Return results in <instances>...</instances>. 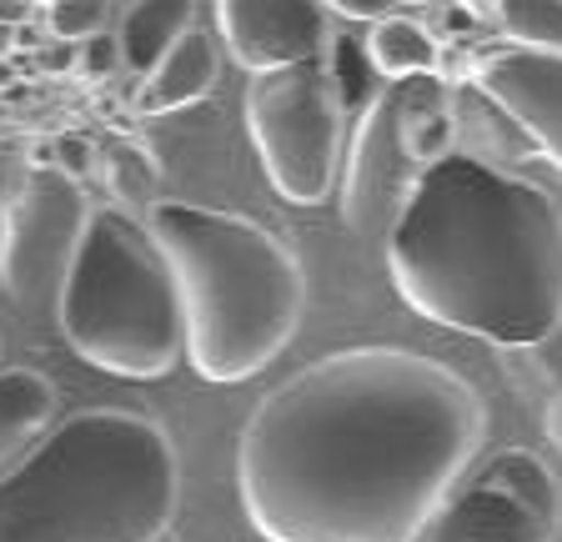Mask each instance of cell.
<instances>
[{
  "label": "cell",
  "instance_id": "23",
  "mask_svg": "<svg viewBox=\"0 0 562 542\" xmlns=\"http://www.w3.org/2000/svg\"><path fill=\"white\" fill-rule=\"evenodd\" d=\"M548 437H552V448L562 452V392L548 402Z\"/></svg>",
  "mask_w": 562,
  "mask_h": 542
},
{
  "label": "cell",
  "instance_id": "12",
  "mask_svg": "<svg viewBox=\"0 0 562 542\" xmlns=\"http://www.w3.org/2000/svg\"><path fill=\"white\" fill-rule=\"evenodd\" d=\"M216 71H222V60H216L211 36L206 31H187V36L161 56V66H156L151 76H140L136 111L140 116H166V111L196 106L201 95H211Z\"/></svg>",
  "mask_w": 562,
  "mask_h": 542
},
{
  "label": "cell",
  "instance_id": "18",
  "mask_svg": "<svg viewBox=\"0 0 562 542\" xmlns=\"http://www.w3.org/2000/svg\"><path fill=\"white\" fill-rule=\"evenodd\" d=\"M331 81H337V95H341V111L347 116H362L367 106L376 101V66L372 56H367V46L357 36H337L331 41Z\"/></svg>",
  "mask_w": 562,
  "mask_h": 542
},
{
  "label": "cell",
  "instance_id": "9",
  "mask_svg": "<svg viewBox=\"0 0 562 542\" xmlns=\"http://www.w3.org/2000/svg\"><path fill=\"white\" fill-rule=\"evenodd\" d=\"M357 136H351L347 156V191H341V216L357 236H386V226L397 222L402 201H407L417 166L407 161L402 146V95L397 81L382 86L376 101L357 116Z\"/></svg>",
  "mask_w": 562,
  "mask_h": 542
},
{
  "label": "cell",
  "instance_id": "19",
  "mask_svg": "<svg viewBox=\"0 0 562 542\" xmlns=\"http://www.w3.org/2000/svg\"><path fill=\"white\" fill-rule=\"evenodd\" d=\"M46 25H50V36H56V41H70V46H81V41L101 36V25H105V0H50Z\"/></svg>",
  "mask_w": 562,
  "mask_h": 542
},
{
  "label": "cell",
  "instance_id": "21",
  "mask_svg": "<svg viewBox=\"0 0 562 542\" xmlns=\"http://www.w3.org/2000/svg\"><path fill=\"white\" fill-rule=\"evenodd\" d=\"M322 5L337 11V15H347V21H367V25H376L382 15L397 11V0H322Z\"/></svg>",
  "mask_w": 562,
  "mask_h": 542
},
{
  "label": "cell",
  "instance_id": "22",
  "mask_svg": "<svg viewBox=\"0 0 562 542\" xmlns=\"http://www.w3.org/2000/svg\"><path fill=\"white\" fill-rule=\"evenodd\" d=\"M50 151H56V166L66 171V177L81 181L86 171H91V146L76 142V136H56V146H50Z\"/></svg>",
  "mask_w": 562,
  "mask_h": 542
},
{
  "label": "cell",
  "instance_id": "16",
  "mask_svg": "<svg viewBox=\"0 0 562 542\" xmlns=\"http://www.w3.org/2000/svg\"><path fill=\"white\" fill-rule=\"evenodd\" d=\"M105 187L116 191V206L121 212H151L156 201V187H161V166H156V156L146 151V146L136 142H121L105 151Z\"/></svg>",
  "mask_w": 562,
  "mask_h": 542
},
{
  "label": "cell",
  "instance_id": "4",
  "mask_svg": "<svg viewBox=\"0 0 562 542\" xmlns=\"http://www.w3.org/2000/svg\"><path fill=\"white\" fill-rule=\"evenodd\" d=\"M146 226L181 292L187 362L222 387L267 372L296 337L306 302L292 251L267 226L191 201H156Z\"/></svg>",
  "mask_w": 562,
  "mask_h": 542
},
{
  "label": "cell",
  "instance_id": "2",
  "mask_svg": "<svg viewBox=\"0 0 562 542\" xmlns=\"http://www.w3.org/2000/svg\"><path fill=\"white\" fill-rule=\"evenodd\" d=\"M382 241L392 286L437 327L492 347L562 327V212L538 181L452 151L417 171Z\"/></svg>",
  "mask_w": 562,
  "mask_h": 542
},
{
  "label": "cell",
  "instance_id": "3",
  "mask_svg": "<svg viewBox=\"0 0 562 542\" xmlns=\"http://www.w3.org/2000/svg\"><path fill=\"white\" fill-rule=\"evenodd\" d=\"M176 448L161 422L91 407L0 477V542H156L176 512Z\"/></svg>",
  "mask_w": 562,
  "mask_h": 542
},
{
  "label": "cell",
  "instance_id": "24",
  "mask_svg": "<svg viewBox=\"0 0 562 542\" xmlns=\"http://www.w3.org/2000/svg\"><path fill=\"white\" fill-rule=\"evenodd\" d=\"M15 46H21V25H5V21H0V60L11 56Z\"/></svg>",
  "mask_w": 562,
  "mask_h": 542
},
{
  "label": "cell",
  "instance_id": "15",
  "mask_svg": "<svg viewBox=\"0 0 562 542\" xmlns=\"http://www.w3.org/2000/svg\"><path fill=\"white\" fill-rule=\"evenodd\" d=\"M367 56H372L376 76L407 81V76H432L442 50H437V41L412 15H382L372 25V36H367Z\"/></svg>",
  "mask_w": 562,
  "mask_h": 542
},
{
  "label": "cell",
  "instance_id": "25",
  "mask_svg": "<svg viewBox=\"0 0 562 542\" xmlns=\"http://www.w3.org/2000/svg\"><path fill=\"white\" fill-rule=\"evenodd\" d=\"M0 86H11V66L5 60H0Z\"/></svg>",
  "mask_w": 562,
  "mask_h": 542
},
{
  "label": "cell",
  "instance_id": "20",
  "mask_svg": "<svg viewBox=\"0 0 562 542\" xmlns=\"http://www.w3.org/2000/svg\"><path fill=\"white\" fill-rule=\"evenodd\" d=\"M116 66H121V46L111 36H91L76 46V76H86V81H105Z\"/></svg>",
  "mask_w": 562,
  "mask_h": 542
},
{
  "label": "cell",
  "instance_id": "5",
  "mask_svg": "<svg viewBox=\"0 0 562 542\" xmlns=\"http://www.w3.org/2000/svg\"><path fill=\"white\" fill-rule=\"evenodd\" d=\"M70 352L126 382L166 377L187 352L171 261L151 226L121 206H95L56 292Z\"/></svg>",
  "mask_w": 562,
  "mask_h": 542
},
{
  "label": "cell",
  "instance_id": "1",
  "mask_svg": "<svg viewBox=\"0 0 562 542\" xmlns=\"http://www.w3.org/2000/svg\"><path fill=\"white\" fill-rule=\"evenodd\" d=\"M472 382L407 347H351L271 387L236 493L267 542H422L482 448Z\"/></svg>",
  "mask_w": 562,
  "mask_h": 542
},
{
  "label": "cell",
  "instance_id": "13",
  "mask_svg": "<svg viewBox=\"0 0 562 542\" xmlns=\"http://www.w3.org/2000/svg\"><path fill=\"white\" fill-rule=\"evenodd\" d=\"M56 413V387L35 366H0V477L41 442Z\"/></svg>",
  "mask_w": 562,
  "mask_h": 542
},
{
  "label": "cell",
  "instance_id": "14",
  "mask_svg": "<svg viewBox=\"0 0 562 542\" xmlns=\"http://www.w3.org/2000/svg\"><path fill=\"white\" fill-rule=\"evenodd\" d=\"M191 11H196V0H136L121 15V31H116L121 66L136 76H151L166 50L191 31Z\"/></svg>",
  "mask_w": 562,
  "mask_h": 542
},
{
  "label": "cell",
  "instance_id": "7",
  "mask_svg": "<svg viewBox=\"0 0 562 542\" xmlns=\"http://www.w3.org/2000/svg\"><path fill=\"white\" fill-rule=\"evenodd\" d=\"M562 493L542 458L507 448L442 503L422 542H558Z\"/></svg>",
  "mask_w": 562,
  "mask_h": 542
},
{
  "label": "cell",
  "instance_id": "10",
  "mask_svg": "<svg viewBox=\"0 0 562 542\" xmlns=\"http://www.w3.org/2000/svg\"><path fill=\"white\" fill-rule=\"evenodd\" d=\"M472 81L497 111L522 126V136L562 166V56L558 50L487 46L472 60Z\"/></svg>",
  "mask_w": 562,
  "mask_h": 542
},
{
  "label": "cell",
  "instance_id": "17",
  "mask_svg": "<svg viewBox=\"0 0 562 542\" xmlns=\"http://www.w3.org/2000/svg\"><path fill=\"white\" fill-rule=\"evenodd\" d=\"M492 11H497L507 46L562 56V0H497Z\"/></svg>",
  "mask_w": 562,
  "mask_h": 542
},
{
  "label": "cell",
  "instance_id": "11",
  "mask_svg": "<svg viewBox=\"0 0 562 542\" xmlns=\"http://www.w3.org/2000/svg\"><path fill=\"white\" fill-rule=\"evenodd\" d=\"M226 50L251 76L281 71L296 60H322L331 25L322 0H216Z\"/></svg>",
  "mask_w": 562,
  "mask_h": 542
},
{
  "label": "cell",
  "instance_id": "8",
  "mask_svg": "<svg viewBox=\"0 0 562 542\" xmlns=\"http://www.w3.org/2000/svg\"><path fill=\"white\" fill-rule=\"evenodd\" d=\"M86 191L60 166H31L5 206V247H0V282L15 302H41L60 292L76 241L86 232Z\"/></svg>",
  "mask_w": 562,
  "mask_h": 542
},
{
  "label": "cell",
  "instance_id": "6",
  "mask_svg": "<svg viewBox=\"0 0 562 542\" xmlns=\"http://www.w3.org/2000/svg\"><path fill=\"white\" fill-rule=\"evenodd\" d=\"M246 131L257 142L267 181L296 206H322L337 181L341 111L337 81L322 60H296L281 71H261L246 86Z\"/></svg>",
  "mask_w": 562,
  "mask_h": 542
},
{
  "label": "cell",
  "instance_id": "26",
  "mask_svg": "<svg viewBox=\"0 0 562 542\" xmlns=\"http://www.w3.org/2000/svg\"><path fill=\"white\" fill-rule=\"evenodd\" d=\"M0 247H5V206H0Z\"/></svg>",
  "mask_w": 562,
  "mask_h": 542
}]
</instances>
